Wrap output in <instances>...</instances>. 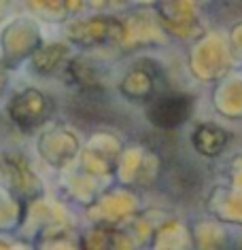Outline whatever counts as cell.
<instances>
[{"label": "cell", "instance_id": "7a4b0ae2", "mask_svg": "<svg viewBox=\"0 0 242 250\" xmlns=\"http://www.w3.org/2000/svg\"><path fill=\"white\" fill-rule=\"evenodd\" d=\"M11 115H13L20 123H28L30 115H32V123L41 121V119L47 115L45 98H43L39 91L28 89L23 96H17L13 100V104H11Z\"/></svg>", "mask_w": 242, "mask_h": 250}, {"label": "cell", "instance_id": "6da1fadb", "mask_svg": "<svg viewBox=\"0 0 242 250\" xmlns=\"http://www.w3.org/2000/svg\"><path fill=\"white\" fill-rule=\"evenodd\" d=\"M191 115V98L187 96H161L149 108V119L155 127L175 129L187 121Z\"/></svg>", "mask_w": 242, "mask_h": 250}, {"label": "cell", "instance_id": "3957f363", "mask_svg": "<svg viewBox=\"0 0 242 250\" xmlns=\"http://www.w3.org/2000/svg\"><path fill=\"white\" fill-rule=\"evenodd\" d=\"M227 134L215 125H200L194 132V146L202 155H217L223 151Z\"/></svg>", "mask_w": 242, "mask_h": 250}]
</instances>
